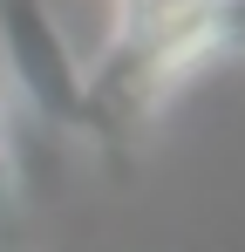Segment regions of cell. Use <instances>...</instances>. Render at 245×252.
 Wrapping results in <instances>:
<instances>
[{
    "mask_svg": "<svg viewBox=\"0 0 245 252\" xmlns=\"http://www.w3.org/2000/svg\"><path fill=\"white\" fill-rule=\"evenodd\" d=\"M225 14L232 0H109L102 48L89 55V129L157 123L232 55Z\"/></svg>",
    "mask_w": 245,
    "mask_h": 252,
    "instance_id": "cell-1",
    "label": "cell"
},
{
    "mask_svg": "<svg viewBox=\"0 0 245 252\" xmlns=\"http://www.w3.org/2000/svg\"><path fill=\"white\" fill-rule=\"evenodd\" d=\"M0 95L14 123L89 129V62L48 0H0Z\"/></svg>",
    "mask_w": 245,
    "mask_h": 252,
    "instance_id": "cell-2",
    "label": "cell"
},
{
    "mask_svg": "<svg viewBox=\"0 0 245 252\" xmlns=\"http://www.w3.org/2000/svg\"><path fill=\"white\" fill-rule=\"evenodd\" d=\"M14 198H21V123H14V109L0 95V211Z\"/></svg>",
    "mask_w": 245,
    "mask_h": 252,
    "instance_id": "cell-3",
    "label": "cell"
}]
</instances>
